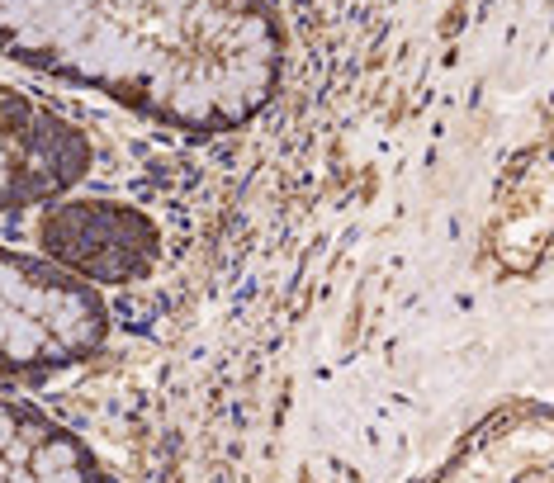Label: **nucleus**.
<instances>
[{"instance_id": "3", "label": "nucleus", "mask_w": 554, "mask_h": 483, "mask_svg": "<svg viewBox=\"0 0 554 483\" xmlns=\"http://www.w3.org/2000/svg\"><path fill=\"white\" fill-rule=\"evenodd\" d=\"M90 138L57 109L0 86V209L48 204L90 171Z\"/></svg>"}, {"instance_id": "4", "label": "nucleus", "mask_w": 554, "mask_h": 483, "mask_svg": "<svg viewBox=\"0 0 554 483\" xmlns=\"http://www.w3.org/2000/svg\"><path fill=\"white\" fill-rule=\"evenodd\" d=\"M43 242L53 251V266L72 270L81 280L100 285H133L157 266V228L152 218L105 204V199H81V204H57L43 218Z\"/></svg>"}, {"instance_id": "1", "label": "nucleus", "mask_w": 554, "mask_h": 483, "mask_svg": "<svg viewBox=\"0 0 554 483\" xmlns=\"http://www.w3.org/2000/svg\"><path fill=\"white\" fill-rule=\"evenodd\" d=\"M285 48L275 0H0V57L190 138L266 114Z\"/></svg>"}, {"instance_id": "2", "label": "nucleus", "mask_w": 554, "mask_h": 483, "mask_svg": "<svg viewBox=\"0 0 554 483\" xmlns=\"http://www.w3.org/2000/svg\"><path fill=\"white\" fill-rule=\"evenodd\" d=\"M109 304L48 256L0 247V375H53L109 341Z\"/></svg>"}, {"instance_id": "5", "label": "nucleus", "mask_w": 554, "mask_h": 483, "mask_svg": "<svg viewBox=\"0 0 554 483\" xmlns=\"http://www.w3.org/2000/svg\"><path fill=\"white\" fill-rule=\"evenodd\" d=\"M0 483H114L105 460L57 417L0 398Z\"/></svg>"}]
</instances>
